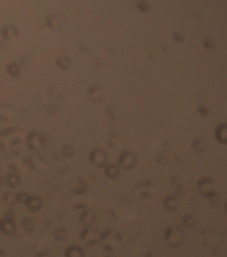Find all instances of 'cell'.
I'll list each match as a JSON object with an SVG mask.
<instances>
[{
  "label": "cell",
  "mask_w": 227,
  "mask_h": 257,
  "mask_svg": "<svg viewBox=\"0 0 227 257\" xmlns=\"http://www.w3.org/2000/svg\"><path fill=\"white\" fill-rule=\"evenodd\" d=\"M5 182L11 187V188H16L20 184V177L15 173H9L6 175L5 178Z\"/></svg>",
  "instance_id": "cell-5"
},
{
  "label": "cell",
  "mask_w": 227,
  "mask_h": 257,
  "mask_svg": "<svg viewBox=\"0 0 227 257\" xmlns=\"http://www.w3.org/2000/svg\"><path fill=\"white\" fill-rule=\"evenodd\" d=\"M1 221H2V218H1V217H0V223H1Z\"/></svg>",
  "instance_id": "cell-16"
},
{
  "label": "cell",
  "mask_w": 227,
  "mask_h": 257,
  "mask_svg": "<svg viewBox=\"0 0 227 257\" xmlns=\"http://www.w3.org/2000/svg\"><path fill=\"white\" fill-rule=\"evenodd\" d=\"M52 223H53V220L50 219V218L46 219V220H45V221L43 222V224H44L45 227H50V226L52 225Z\"/></svg>",
  "instance_id": "cell-12"
},
{
  "label": "cell",
  "mask_w": 227,
  "mask_h": 257,
  "mask_svg": "<svg viewBox=\"0 0 227 257\" xmlns=\"http://www.w3.org/2000/svg\"><path fill=\"white\" fill-rule=\"evenodd\" d=\"M3 216L4 218L6 219H10V220H15L16 217H17V215H16V212L14 209L13 208H7L4 211V214H3Z\"/></svg>",
  "instance_id": "cell-9"
},
{
  "label": "cell",
  "mask_w": 227,
  "mask_h": 257,
  "mask_svg": "<svg viewBox=\"0 0 227 257\" xmlns=\"http://www.w3.org/2000/svg\"><path fill=\"white\" fill-rule=\"evenodd\" d=\"M2 200L4 203L6 204V206L8 207V208H13L15 204L17 203L16 199H15V195L11 194V192H5V194L3 195Z\"/></svg>",
  "instance_id": "cell-7"
},
{
  "label": "cell",
  "mask_w": 227,
  "mask_h": 257,
  "mask_svg": "<svg viewBox=\"0 0 227 257\" xmlns=\"http://www.w3.org/2000/svg\"><path fill=\"white\" fill-rule=\"evenodd\" d=\"M50 255H51V253L49 251H47V250H40L37 253H36L35 257H47V256H50Z\"/></svg>",
  "instance_id": "cell-10"
},
{
  "label": "cell",
  "mask_w": 227,
  "mask_h": 257,
  "mask_svg": "<svg viewBox=\"0 0 227 257\" xmlns=\"http://www.w3.org/2000/svg\"><path fill=\"white\" fill-rule=\"evenodd\" d=\"M6 255V253L5 252V250L0 248V257H5Z\"/></svg>",
  "instance_id": "cell-14"
},
{
  "label": "cell",
  "mask_w": 227,
  "mask_h": 257,
  "mask_svg": "<svg viewBox=\"0 0 227 257\" xmlns=\"http://www.w3.org/2000/svg\"><path fill=\"white\" fill-rule=\"evenodd\" d=\"M18 226L15 220H10L2 218V221L0 223V231L6 236H14L17 233Z\"/></svg>",
  "instance_id": "cell-1"
},
{
  "label": "cell",
  "mask_w": 227,
  "mask_h": 257,
  "mask_svg": "<svg viewBox=\"0 0 227 257\" xmlns=\"http://www.w3.org/2000/svg\"><path fill=\"white\" fill-rule=\"evenodd\" d=\"M20 226L21 228L23 229L25 231H32L35 228V222L33 220V218L29 217V216H27V217H24L23 219L21 220L20 222Z\"/></svg>",
  "instance_id": "cell-6"
},
{
  "label": "cell",
  "mask_w": 227,
  "mask_h": 257,
  "mask_svg": "<svg viewBox=\"0 0 227 257\" xmlns=\"http://www.w3.org/2000/svg\"><path fill=\"white\" fill-rule=\"evenodd\" d=\"M64 257H84V252L80 246L71 245L65 250Z\"/></svg>",
  "instance_id": "cell-3"
},
{
  "label": "cell",
  "mask_w": 227,
  "mask_h": 257,
  "mask_svg": "<svg viewBox=\"0 0 227 257\" xmlns=\"http://www.w3.org/2000/svg\"><path fill=\"white\" fill-rule=\"evenodd\" d=\"M69 230L66 227L63 226H59L54 230L53 235H54V239L58 241H65L69 238Z\"/></svg>",
  "instance_id": "cell-4"
},
{
  "label": "cell",
  "mask_w": 227,
  "mask_h": 257,
  "mask_svg": "<svg viewBox=\"0 0 227 257\" xmlns=\"http://www.w3.org/2000/svg\"><path fill=\"white\" fill-rule=\"evenodd\" d=\"M43 206V201L38 195H29L25 204L26 209L30 213H35L41 210Z\"/></svg>",
  "instance_id": "cell-2"
},
{
  "label": "cell",
  "mask_w": 227,
  "mask_h": 257,
  "mask_svg": "<svg viewBox=\"0 0 227 257\" xmlns=\"http://www.w3.org/2000/svg\"><path fill=\"white\" fill-rule=\"evenodd\" d=\"M74 207L76 209H78V208H84L85 207V205L83 203H77V204H75L74 205Z\"/></svg>",
  "instance_id": "cell-13"
},
{
  "label": "cell",
  "mask_w": 227,
  "mask_h": 257,
  "mask_svg": "<svg viewBox=\"0 0 227 257\" xmlns=\"http://www.w3.org/2000/svg\"><path fill=\"white\" fill-rule=\"evenodd\" d=\"M87 232H88V229H87V228H84V229L82 230V232H81V234H80V239H81V240H83V239L86 237Z\"/></svg>",
  "instance_id": "cell-11"
},
{
  "label": "cell",
  "mask_w": 227,
  "mask_h": 257,
  "mask_svg": "<svg viewBox=\"0 0 227 257\" xmlns=\"http://www.w3.org/2000/svg\"><path fill=\"white\" fill-rule=\"evenodd\" d=\"M4 183H5V179H4V178L1 177V176H0V186H1V185H3V184H4Z\"/></svg>",
  "instance_id": "cell-15"
},
{
  "label": "cell",
  "mask_w": 227,
  "mask_h": 257,
  "mask_svg": "<svg viewBox=\"0 0 227 257\" xmlns=\"http://www.w3.org/2000/svg\"><path fill=\"white\" fill-rule=\"evenodd\" d=\"M29 195L26 191H19L17 194H15V199L17 203H20L21 205H25Z\"/></svg>",
  "instance_id": "cell-8"
}]
</instances>
